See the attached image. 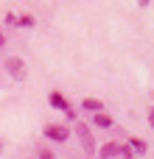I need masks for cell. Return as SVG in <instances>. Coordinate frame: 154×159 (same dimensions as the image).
Wrapping results in <instances>:
<instances>
[{"mask_svg": "<svg viewBox=\"0 0 154 159\" xmlns=\"http://www.w3.org/2000/svg\"><path fill=\"white\" fill-rule=\"evenodd\" d=\"M137 3H140V6H149V0H137Z\"/></svg>", "mask_w": 154, "mask_h": 159, "instance_id": "4fadbf2b", "label": "cell"}, {"mask_svg": "<svg viewBox=\"0 0 154 159\" xmlns=\"http://www.w3.org/2000/svg\"><path fill=\"white\" fill-rule=\"evenodd\" d=\"M118 151H121V145H118V143H107V145L101 148V159H112V157H118Z\"/></svg>", "mask_w": 154, "mask_h": 159, "instance_id": "ba28073f", "label": "cell"}, {"mask_svg": "<svg viewBox=\"0 0 154 159\" xmlns=\"http://www.w3.org/2000/svg\"><path fill=\"white\" fill-rule=\"evenodd\" d=\"M149 126L154 129V106H149Z\"/></svg>", "mask_w": 154, "mask_h": 159, "instance_id": "7c38bea8", "label": "cell"}, {"mask_svg": "<svg viewBox=\"0 0 154 159\" xmlns=\"http://www.w3.org/2000/svg\"><path fill=\"white\" fill-rule=\"evenodd\" d=\"M93 123L101 126V129H109V126H112V117L104 115V112H93Z\"/></svg>", "mask_w": 154, "mask_h": 159, "instance_id": "52a82bcc", "label": "cell"}, {"mask_svg": "<svg viewBox=\"0 0 154 159\" xmlns=\"http://www.w3.org/2000/svg\"><path fill=\"white\" fill-rule=\"evenodd\" d=\"M6 73H8L11 78L22 81V78H25V61H22L20 56H11V59H6Z\"/></svg>", "mask_w": 154, "mask_h": 159, "instance_id": "6da1fadb", "label": "cell"}, {"mask_svg": "<svg viewBox=\"0 0 154 159\" xmlns=\"http://www.w3.org/2000/svg\"><path fill=\"white\" fill-rule=\"evenodd\" d=\"M129 148H132L135 154H140V157H143V154H149V145H146L140 137H129Z\"/></svg>", "mask_w": 154, "mask_h": 159, "instance_id": "8992f818", "label": "cell"}, {"mask_svg": "<svg viewBox=\"0 0 154 159\" xmlns=\"http://www.w3.org/2000/svg\"><path fill=\"white\" fill-rule=\"evenodd\" d=\"M0 151H3V145H0Z\"/></svg>", "mask_w": 154, "mask_h": 159, "instance_id": "9a60e30c", "label": "cell"}, {"mask_svg": "<svg viewBox=\"0 0 154 159\" xmlns=\"http://www.w3.org/2000/svg\"><path fill=\"white\" fill-rule=\"evenodd\" d=\"M81 109H84V112H104V103H101L98 98H84V101H81Z\"/></svg>", "mask_w": 154, "mask_h": 159, "instance_id": "5b68a950", "label": "cell"}, {"mask_svg": "<svg viewBox=\"0 0 154 159\" xmlns=\"http://www.w3.org/2000/svg\"><path fill=\"white\" fill-rule=\"evenodd\" d=\"M17 25H20V28H34L36 20H34L31 14H22V17H17Z\"/></svg>", "mask_w": 154, "mask_h": 159, "instance_id": "9c48e42d", "label": "cell"}, {"mask_svg": "<svg viewBox=\"0 0 154 159\" xmlns=\"http://www.w3.org/2000/svg\"><path fill=\"white\" fill-rule=\"evenodd\" d=\"M0 45H3V31H0Z\"/></svg>", "mask_w": 154, "mask_h": 159, "instance_id": "5bb4252c", "label": "cell"}, {"mask_svg": "<svg viewBox=\"0 0 154 159\" xmlns=\"http://www.w3.org/2000/svg\"><path fill=\"white\" fill-rule=\"evenodd\" d=\"M39 159H56V157H53V154H51L48 148H42V151H39Z\"/></svg>", "mask_w": 154, "mask_h": 159, "instance_id": "8fae6325", "label": "cell"}, {"mask_svg": "<svg viewBox=\"0 0 154 159\" xmlns=\"http://www.w3.org/2000/svg\"><path fill=\"white\" fill-rule=\"evenodd\" d=\"M48 103H51L53 109H59V112H65V115H67L70 120L76 117V115H73V109H70V103L65 101V95H62V92H51V95H48Z\"/></svg>", "mask_w": 154, "mask_h": 159, "instance_id": "3957f363", "label": "cell"}, {"mask_svg": "<svg viewBox=\"0 0 154 159\" xmlns=\"http://www.w3.org/2000/svg\"><path fill=\"white\" fill-rule=\"evenodd\" d=\"M118 157H123V159H135V151L129 148V143H126V145H121V151H118Z\"/></svg>", "mask_w": 154, "mask_h": 159, "instance_id": "30bf717a", "label": "cell"}, {"mask_svg": "<svg viewBox=\"0 0 154 159\" xmlns=\"http://www.w3.org/2000/svg\"><path fill=\"white\" fill-rule=\"evenodd\" d=\"M45 137L53 143H65L70 137V131H67V126H45Z\"/></svg>", "mask_w": 154, "mask_h": 159, "instance_id": "277c9868", "label": "cell"}, {"mask_svg": "<svg viewBox=\"0 0 154 159\" xmlns=\"http://www.w3.org/2000/svg\"><path fill=\"white\" fill-rule=\"evenodd\" d=\"M76 137L81 140V148H84V154H95V143H93V134H90V129H87L84 123H76Z\"/></svg>", "mask_w": 154, "mask_h": 159, "instance_id": "7a4b0ae2", "label": "cell"}]
</instances>
